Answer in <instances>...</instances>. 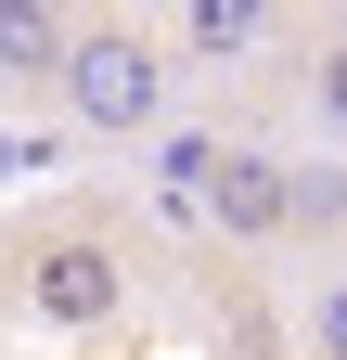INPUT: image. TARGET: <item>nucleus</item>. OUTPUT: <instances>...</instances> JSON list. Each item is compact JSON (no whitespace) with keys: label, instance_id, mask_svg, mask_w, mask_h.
Instances as JSON below:
<instances>
[{"label":"nucleus","instance_id":"11","mask_svg":"<svg viewBox=\"0 0 347 360\" xmlns=\"http://www.w3.org/2000/svg\"><path fill=\"white\" fill-rule=\"evenodd\" d=\"M13 167H26V155H13V142H0V180H13Z\"/></svg>","mask_w":347,"mask_h":360},{"label":"nucleus","instance_id":"4","mask_svg":"<svg viewBox=\"0 0 347 360\" xmlns=\"http://www.w3.org/2000/svg\"><path fill=\"white\" fill-rule=\"evenodd\" d=\"M283 39V0H181V13H167V65H257Z\"/></svg>","mask_w":347,"mask_h":360},{"label":"nucleus","instance_id":"2","mask_svg":"<svg viewBox=\"0 0 347 360\" xmlns=\"http://www.w3.org/2000/svg\"><path fill=\"white\" fill-rule=\"evenodd\" d=\"M52 103L77 142H155L167 103H181V65H167V26L142 13H103V26H77L65 39V77H52Z\"/></svg>","mask_w":347,"mask_h":360},{"label":"nucleus","instance_id":"10","mask_svg":"<svg viewBox=\"0 0 347 360\" xmlns=\"http://www.w3.org/2000/svg\"><path fill=\"white\" fill-rule=\"evenodd\" d=\"M52 13H65V26H103V13H129V0H52Z\"/></svg>","mask_w":347,"mask_h":360},{"label":"nucleus","instance_id":"5","mask_svg":"<svg viewBox=\"0 0 347 360\" xmlns=\"http://www.w3.org/2000/svg\"><path fill=\"white\" fill-rule=\"evenodd\" d=\"M219 129H155L142 142V193H155V219L167 232H206V193H219Z\"/></svg>","mask_w":347,"mask_h":360},{"label":"nucleus","instance_id":"8","mask_svg":"<svg viewBox=\"0 0 347 360\" xmlns=\"http://www.w3.org/2000/svg\"><path fill=\"white\" fill-rule=\"evenodd\" d=\"M296 245L347 257V155H296Z\"/></svg>","mask_w":347,"mask_h":360},{"label":"nucleus","instance_id":"7","mask_svg":"<svg viewBox=\"0 0 347 360\" xmlns=\"http://www.w3.org/2000/svg\"><path fill=\"white\" fill-rule=\"evenodd\" d=\"M296 103H309L322 142H347V13L309 26V52H296Z\"/></svg>","mask_w":347,"mask_h":360},{"label":"nucleus","instance_id":"1","mask_svg":"<svg viewBox=\"0 0 347 360\" xmlns=\"http://www.w3.org/2000/svg\"><path fill=\"white\" fill-rule=\"evenodd\" d=\"M0 270H13V309L52 322V335H103V322H129V296H142L129 232L103 206H65V219H39V232H13Z\"/></svg>","mask_w":347,"mask_h":360},{"label":"nucleus","instance_id":"9","mask_svg":"<svg viewBox=\"0 0 347 360\" xmlns=\"http://www.w3.org/2000/svg\"><path fill=\"white\" fill-rule=\"evenodd\" d=\"M296 347L347 360V257H309V283H296Z\"/></svg>","mask_w":347,"mask_h":360},{"label":"nucleus","instance_id":"6","mask_svg":"<svg viewBox=\"0 0 347 360\" xmlns=\"http://www.w3.org/2000/svg\"><path fill=\"white\" fill-rule=\"evenodd\" d=\"M65 13H52V0H0V90H52L65 77Z\"/></svg>","mask_w":347,"mask_h":360},{"label":"nucleus","instance_id":"3","mask_svg":"<svg viewBox=\"0 0 347 360\" xmlns=\"http://www.w3.org/2000/svg\"><path fill=\"white\" fill-rule=\"evenodd\" d=\"M206 232L232 257H296V155L283 142H232L219 193H206Z\"/></svg>","mask_w":347,"mask_h":360}]
</instances>
